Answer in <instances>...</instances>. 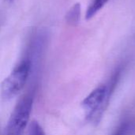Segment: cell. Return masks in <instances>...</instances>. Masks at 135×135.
<instances>
[{
    "instance_id": "52a82bcc",
    "label": "cell",
    "mask_w": 135,
    "mask_h": 135,
    "mask_svg": "<svg viewBox=\"0 0 135 135\" xmlns=\"http://www.w3.org/2000/svg\"><path fill=\"white\" fill-rule=\"evenodd\" d=\"M27 135H47L43 127L40 126V124L36 121L32 120L28 127V132Z\"/></svg>"
},
{
    "instance_id": "8992f818",
    "label": "cell",
    "mask_w": 135,
    "mask_h": 135,
    "mask_svg": "<svg viewBox=\"0 0 135 135\" xmlns=\"http://www.w3.org/2000/svg\"><path fill=\"white\" fill-rule=\"evenodd\" d=\"M108 0H93L87 9L85 18L87 20L93 18L104 7V6L108 2Z\"/></svg>"
},
{
    "instance_id": "3957f363",
    "label": "cell",
    "mask_w": 135,
    "mask_h": 135,
    "mask_svg": "<svg viewBox=\"0 0 135 135\" xmlns=\"http://www.w3.org/2000/svg\"><path fill=\"white\" fill-rule=\"evenodd\" d=\"M32 62L28 58L22 60L1 84V95L9 100L17 96L24 88L28 78Z\"/></svg>"
},
{
    "instance_id": "9c48e42d",
    "label": "cell",
    "mask_w": 135,
    "mask_h": 135,
    "mask_svg": "<svg viewBox=\"0 0 135 135\" xmlns=\"http://www.w3.org/2000/svg\"><path fill=\"white\" fill-rule=\"evenodd\" d=\"M6 1H8V2H12L13 0H6Z\"/></svg>"
},
{
    "instance_id": "5b68a950",
    "label": "cell",
    "mask_w": 135,
    "mask_h": 135,
    "mask_svg": "<svg viewBox=\"0 0 135 135\" xmlns=\"http://www.w3.org/2000/svg\"><path fill=\"white\" fill-rule=\"evenodd\" d=\"M81 17V4H74L67 12L66 16V20L68 25L75 26L78 24Z\"/></svg>"
},
{
    "instance_id": "ba28073f",
    "label": "cell",
    "mask_w": 135,
    "mask_h": 135,
    "mask_svg": "<svg viewBox=\"0 0 135 135\" xmlns=\"http://www.w3.org/2000/svg\"><path fill=\"white\" fill-rule=\"evenodd\" d=\"M134 131H135V119H134Z\"/></svg>"
},
{
    "instance_id": "6da1fadb",
    "label": "cell",
    "mask_w": 135,
    "mask_h": 135,
    "mask_svg": "<svg viewBox=\"0 0 135 135\" xmlns=\"http://www.w3.org/2000/svg\"><path fill=\"white\" fill-rule=\"evenodd\" d=\"M121 72V68H118L106 83L95 88L81 102V106L86 112V119L91 123L97 124L102 119L119 81Z\"/></svg>"
},
{
    "instance_id": "7a4b0ae2",
    "label": "cell",
    "mask_w": 135,
    "mask_h": 135,
    "mask_svg": "<svg viewBox=\"0 0 135 135\" xmlns=\"http://www.w3.org/2000/svg\"><path fill=\"white\" fill-rule=\"evenodd\" d=\"M33 99L32 93H28L20 99L9 117L4 135L24 134L30 119Z\"/></svg>"
},
{
    "instance_id": "277c9868",
    "label": "cell",
    "mask_w": 135,
    "mask_h": 135,
    "mask_svg": "<svg viewBox=\"0 0 135 135\" xmlns=\"http://www.w3.org/2000/svg\"><path fill=\"white\" fill-rule=\"evenodd\" d=\"M134 119H126L119 124L112 135H134Z\"/></svg>"
}]
</instances>
